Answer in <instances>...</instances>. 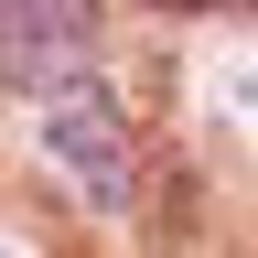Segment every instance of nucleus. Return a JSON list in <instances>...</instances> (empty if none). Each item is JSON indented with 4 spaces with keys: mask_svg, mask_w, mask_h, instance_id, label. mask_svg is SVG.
Returning a JSON list of instances; mask_svg holds the SVG:
<instances>
[{
    "mask_svg": "<svg viewBox=\"0 0 258 258\" xmlns=\"http://www.w3.org/2000/svg\"><path fill=\"white\" fill-rule=\"evenodd\" d=\"M43 161L64 183L86 194L97 215H118L129 194H140V140H129V97L108 86V76H86V86H64V97H43Z\"/></svg>",
    "mask_w": 258,
    "mask_h": 258,
    "instance_id": "nucleus-1",
    "label": "nucleus"
},
{
    "mask_svg": "<svg viewBox=\"0 0 258 258\" xmlns=\"http://www.w3.org/2000/svg\"><path fill=\"white\" fill-rule=\"evenodd\" d=\"M97 76V11L86 0H0V86L11 97H64Z\"/></svg>",
    "mask_w": 258,
    "mask_h": 258,
    "instance_id": "nucleus-2",
    "label": "nucleus"
}]
</instances>
